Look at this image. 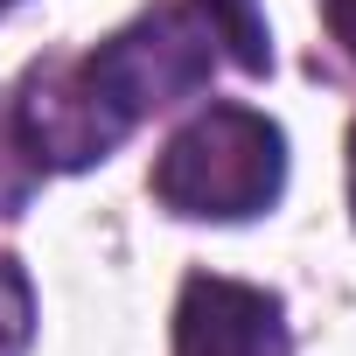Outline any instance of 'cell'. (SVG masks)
<instances>
[{"mask_svg":"<svg viewBox=\"0 0 356 356\" xmlns=\"http://www.w3.org/2000/svg\"><path fill=\"white\" fill-rule=\"evenodd\" d=\"M286 189V133L252 105H203L154 161V196L175 217L245 224Z\"/></svg>","mask_w":356,"mask_h":356,"instance_id":"obj_2","label":"cell"},{"mask_svg":"<svg viewBox=\"0 0 356 356\" xmlns=\"http://www.w3.org/2000/svg\"><path fill=\"white\" fill-rule=\"evenodd\" d=\"M8 8H15V0H0V15H8Z\"/></svg>","mask_w":356,"mask_h":356,"instance_id":"obj_9","label":"cell"},{"mask_svg":"<svg viewBox=\"0 0 356 356\" xmlns=\"http://www.w3.org/2000/svg\"><path fill=\"white\" fill-rule=\"evenodd\" d=\"M35 182H42V168H35V154L22 147L15 105L0 98V217H22V203L35 196Z\"/></svg>","mask_w":356,"mask_h":356,"instance_id":"obj_5","label":"cell"},{"mask_svg":"<svg viewBox=\"0 0 356 356\" xmlns=\"http://www.w3.org/2000/svg\"><path fill=\"white\" fill-rule=\"evenodd\" d=\"M321 15H328V29H335V42L356 56V0H321Z\"/></svg>","mask_w":356,"mask_h":356,"instance_id":"obj_7","label":"cell"},{"mask_svg":"<svg viewBox=\"0 0 356 356\" xmlns=\"http://www.w3.org/2000/svg\"><path fill=\"white\" fill-rule=\"evenodd\" d=\"M349 203H356V133H349Z\"/></svg>","mask_w":356,"mask_h":356,"instance_id":"obj_8","label":"cell"},{"mask_svg":"<svg viewBox=\"0 0 356 356\" xmlns=\"http://www.w3.org/2000/svg\"><path fill=\"white\" fill-rule=\"evenodd\" d=\"M175 356H293L280 293L196 273L175 300Z\"/></svg>","mask_w":356,"mask_h":356,"instance_id":"obj_3","label":"cell"},{"mask_svg":"<svg viewBox=\"0 0 356 356\" xmlns=\"http://www.w3.org/2000/svg\"><path fill=\"white\" fill-rule=\"evenodd\" d=\"M35 342V286L15 259H0V356H29Z\"/></svg>","mask_w":356,"mask_h":356,"instance_id":"obj_6","label":"cell"},{"mask_svg":"<svg viewBox=\"0 0 356 356\" xmlns=\"http://www.w3.org/2000/svg\"><path fill=\"white\" fill-rule=\"evenodd\" d=\"M196 8H203L210 35L231 49L238 70H273V29L259 15V0H196Z\"/></svg>","mask_w":356,"mask_h":356,"instance_id":"obj_4","label":"cell"},{"mask_svg":"<svg viewBox=\"0 0 356 356\" xmlns=\"http://www.w3.org/2000/svg\"><path fill=\"white\" fill-rule=\"evenodd\" d=\"M210 22L203 8H182V0H154L147 15H133L119 35H105L84 56H49L22 77L15 126L22 147L35 154V168H91L105 161L140 119H154L161 105L189 98L210 84Z\"/></svg>","mask_w":356,"mask_h":356,"instance_id":"obj_1","label":"cell"}]
</instances>
